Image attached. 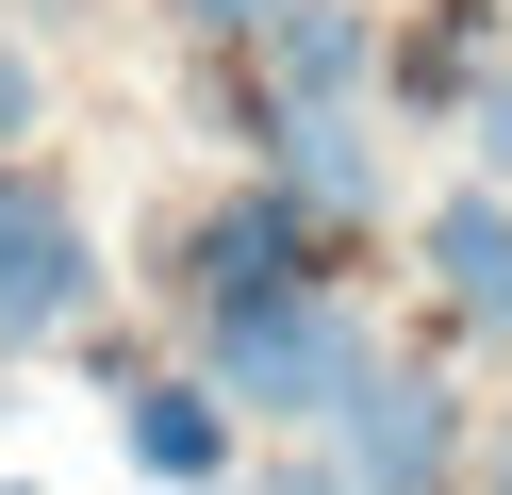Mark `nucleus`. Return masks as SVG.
Returning <instances> with one entry per match:
<instances>
[{
	"instance_id": "nucleus-1",
	"label": "nucleus",
	"mask_w": 512,
	"mask_h": 495,
	"mask_svg": "<svg viewBox=\"0 0 512 495\" xmlns=\"http://www.w3.org/2000/svg\"><path fill=\"white\" fill-rule=\"evenodd\" d=\"M199 380L232 396L248 429H347V396L380 380V347H364V314L314 281V297H281V314H232V330H199Z\"/></svg>"
},
{
	"instance_id": "nucleus-2",
	"label": "nucleus",
	"mask_w": 512,
	"mask_h": 495,
	"mask_svg": "<svg viewBox=\"0 0 512 495\" xmlns=\"http://www.w3.org/2000/svg\"><path fill=\"white\" fill-rule=\"evenodd\" d=\"M100 314V231L50 165H0V347H50V330Z\"/></svg>"
},
{
	"instance_id": "nucleus-3",
	"label": "nucleus",
	"mask_w": 512,
	"mask_h": 495,
	"mask_svg": "<svg viewBox=\"0 0 512 495\" xmlns=\"http://www.w3.org/2000/svg\"><path fill=\"white\" fill-rule=\"evenodd\" d=\"M182 297H199V330L232 314H281V297H314V215L248 165V198H215L199 231H182Z\"/></svg>"
},
{
	"instance_id": "nucleus-4",
	"label": "nucleus",
	"mask_w": 512,
	"mask_h": 495,
	"mask_svg": "<svg viewBox=\"0 0 512 495\" xmlns=\"http://www.w3.org/2000/svg\"><path fill=\"white\" fill-rule=\"evenodd\" d=\"M331 462H347L364 495H463V396H446L430 363H380V380L347 396Z\"/></svg>"
},
{
	"instance_id": "nucleus-5",
	"label": "nucleus",
	"mask_w": 512,
	"mask_h": 495,
	"mask_svg": "<svg viewBox=\"0 0 512 495\" xmlns=\"http://www.w3.org/2000/svg\"><path fill=\"white\" fill-rule=\"evenodd\" d=\"M248 83H265V132H281V116H364V83H380V17H364V0H298V17L248 50Z\"/></svg>"
},
{
	"instance_id": "nucleus-6",
	"label": "nucleus",
	"mask_w": 512,
	"mask_h": 495,
	"mask_svg": "<svg viewBox=\"0 0 512 495\" xmlns=\"http://www.w3.org/2000/svg\"><path fill=\"white\" fill-rule=\"evenodd\" d=\"M265 182L298 198L314 231H364L380 198H397V165H380V116H281L265 132Z\"/></svg>"
},
{
	"instance_id": "nucleus-7",
	"label": "nucleus",
	"mask_w": 512,
	"mask_h": 495,
	"mask_svg": "<svg viewBox=\"0 0 512 495\" xmlns=\"http://www.w3.org/2000/svg\"><path fill=\"white\" fill-rule=\"evenodd\" d=\"M430 281H446V314H463L479 347H512V198L496 182L430 198Z\"/></svg>"
},
{
	"instance_id": "nucleus-8",
	"label": "nucleus",
	"mask_w": 512,
	"mask_h": 495,
	"mask_svg": "<svg viewBox=\"0 0 512 495\" xmlns=\"http://www.w3.org/2000/svg\"><path fill=\"white\" fill-rule=\"evenodd\" d=\"M116 446H133L149 479H182V495H199V479H232L248 413H232L215 380H133V413H116Z\"/></svg>"
},
{
	"instance_id": "nucleus-9",
	"label": "nucleus",
	"mask_w": 512,
	"mask_h": 495,
	"mask_svg": "<svg viewBox=\"0 0 512 495\" xmlns=\"http://www.w3.org/2000/svg\"><path fill=\"white\" fill-rule=\"evenodd\" d=\"M479 50H496V17H479V0H446V17L413 33V99H446V83L479 66Z\"/></svg>"
},
{
	"instance_id": "nucleus-10",
	"label": "nucleus",
	"mask_w": 512,
	"mask_h": 495,
	"mask_svg": "<svg viewBox=\"0 0 512 495\" xmlns=\"http://www.w3.org/2000/svg\"><path fill=\"white\" fill-rule=\"evenodd\" d=\"M166 17H182V33H199V50H265V33H281V17H298V0H166Z\"/></svg>"
},
{
	"instance_id": "nucleus-11",
	"label": "nucleus",
	"mask_w": 512,
	"mask_h": 495,
	"mask_svg": "<svg viewBox=\"0 0 512 495\" xmlns=\"http://www.w3.org/2000/svg\"><path fill=\"white\" fill-rule=\"evenodd\" d=\"M463 132H479V182L512 198V83H479V116H463Z\"/></svg>"
},
{
	"instance_id": "nucleus-12",
	"label": "nucleus",
	"mask_w": 512,
	"mask_h": 495,
	"mask_svg": "<svg viewBox=\"0 0 512 495\" xmlns=\"http://www.w3.org/2000/svg\"><path fill=\"white\" fill-rule=\"evenodd\" d=\"M17 132H34V50L0 33V165H17Z\"/></svg>"
},
{
	"instance_id": "nucleus-13",
	"label": "nucleus",
	"mask_w": 512,
	"mask_h": 495,
	"mask_svg": "<svg viewBox=\"0 0 512 495\" xmlns=\"http://www.w3.org/2000/svg\"><path fill=\"white\" fill-rule=\"evenodd\" d=\"M479 495H512V429H496V446H479Z\"/></svg>"
},
{
	"instance_id": "nucleus-14",
	"label": "nucleus",
	"mask_w": 512,
	"mask_h": 495,
	"mask_svg": "<svg viewBox=\"0 0 512 495\" xmlns=\"http://www.w3.org/2000/svg\"><path fill=\"white\" fill-rule=\"evenodd\" d=\"M0 495H34V479H0Z\"/></svg>"
}]
</instances>
